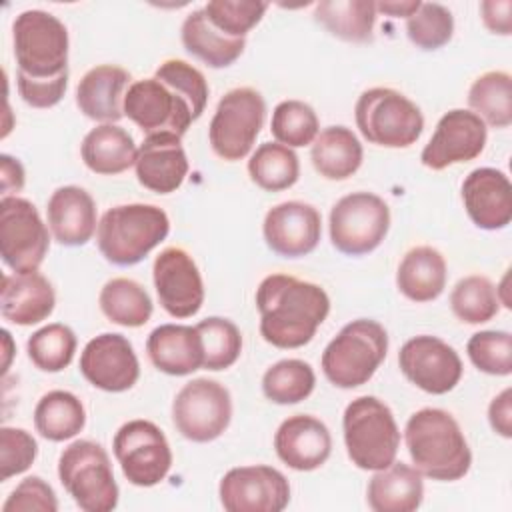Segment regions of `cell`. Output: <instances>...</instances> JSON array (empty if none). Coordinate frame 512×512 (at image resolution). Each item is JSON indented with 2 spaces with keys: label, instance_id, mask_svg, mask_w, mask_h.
Returning a JSON list of instances; mask_svg holds the SVG:
<instances>
[{
  "label": "cell",
  "instance_id": "cell-1",
  "mask_svg": "<svg viewBox=\"0 0 512 512\" xmlns=\"http://www.w3.org/2000/svg\"><path fill=\"white\" fill-rule=\"evenodd\" d=\"M262 338L282 350L308 344L330 312L326 290L288 274H270L256 288Z\"/></svg>",
  "mask_w": 512,
  "mask_h": 512
},
{
  "label": "cell",
  "instance_id": "cell-2",
  "mask_svg": "<svg viewBox=\"0 0 512 512\" xmlns=\"http://www.w3.org/2000/svg\"><path fill=\"white\" fill-rule=\"evenodd\" d=\"M404 442L414 468L432 480H460L472 466V452L460 424L442 408L414 412L406 422Z\"/></svg>",
  "mask_w": 512,
  "mask_h": 512
},
{
  "label": "cell",
  "instance_id": "cell-3",
  "mask_svg": "<svg viewBox=\"0 0 512 512\" xmlns=\"http://www.w3.org/2000/svg\"><path fill=\"white\" fill-rule=\"evenodd\" d=\"M170 232L168 214L154 204H120L106 210L96 228L100 254L116 266L142 262Z\"/></svg>",
  "mask_w": 512,
  "mask_h": 512
},
{
  "label": "cell",
  "instance_id": "cell-4",
  "mask_svg": "<svg viewBox=\"0 0 512 512\" xmlns=\"http://www.w3.org/2000/svg\"><path fill=\"white\" fill-rule=\"evenodd\" d=\"M388 352L386 328L370 318L348 322L324 348L322 372L336 388H358L366 384Z\"/></svg>",
  "mask_w": 512,
  "mask_h": 512
},
{
  "label": "cell",
  "instance_id": "cell-5",
  "mask_svg": "<svg viewBox=\"0 0 512 512\" xmlns=\"http://www.w3.org/2000/svg\"><path fill=\"white\" fill-rule=\"evenodd\" d=\"M348 458L360 470H382L396 460L400 430L392 410L376 396L354 398L342 416Z\"/></svg>",
  "mask_w": 512,
  "mask_h": 512
},
{
  "label": "cell",
  "instance_id": "cell-6",
  "mask_svg": "<svg viewBox=\"0 0 512 512\" xmlns=\"http://www.w3.org/2000/svg\"><path fill=\"white\" fill-rule=\"evenodd\" d=\"M18 76L50 80L68 72V30L44 10H24L12 22Z\"/></svg>",
  "mask_w": 512,
  "mask_h": 512
},
{
  "label": "cell",
  "instance_id": "cell-7",
  "mask_svg": "<svg viewBox=\"0 0 512 512\" xmlns=\"http://www.w3.org/2000/svg\"><path fill=\"white\" fill-rule=\"evenodd\" d=\"M58 478L84 512H110L118 506L120 490L112 464L98 442L76 440L68 444L58 458Z\"/></svg>",
  "mask_w": 512,
  "mask_h": 512
},
{
  "label": "cell",
  "instance_id": "cell-8",
  "mask_svg": "<svg viewBox=\"0 0 512 512\" xmlns=\"http://www.w3.org/2000/svg\"><path fill=\"white\" fill-rule=\"evenodd\" d=\"M354 118L360 134L370 144L384 148H408L424 130L420 108L402 92L384 86L360 94Z\"/></svg>",
  "mask_w": 512,
  "mask_h": 512
},
{
  "label": "cell",
  "instance_id": "cell-9",
  "mask_svg": "<svg viewBox=\"0 0 512 512\" xmlns=\"http://www.w3.org/2000/svg\"><path fill=\"white\" fill-rule=\"evenodd\" d=\"M266 116V102L254 88L242 86L226 92L208 126V140L214 154L236 162L250 154Z\"/></svg>",
  "mask_w": 512,
  "mask_h": 512
},
{
  "label": "cell",
  "instance_id": "cell-10",
  "mask_svg": "<svg viewBox=\"0 0 512 512\" xmlns=\"http://www.w3.org/2000/svg\"><path fill=\"white\" fill-rule=\"evenodd\" d=\"M388 228L390 208L372 192L346 194L330 210V240L336 250L348 256L376 250Z\"/></svg>",
  "mask_w": 512,
  "mask_h": 512
},
{
  "label": "cell",
  "instance_id": "cell-11",
  "mask_svg": "<svg viewBox=\"0 0 512 512\" xmlns=\"http://www.w3.org/2000/svg\"><path fill=\"white\" fill-rule=\"evenodd\" d=\"M232 420L230 392L216 380L194 378L186 382L172 402V422L190 442H212L224 434Z\"/></svg>",
  "mask_w": 512,
  "mask_h": 512
},
{
  "label": "cell",
  "instance_id": "cell-12",
  "mask_svg": "<svg viewBox=\"0 0 512 512\" xmlns=\"http://www.w3.org/2000/svg\"><path fill=\"white\" fill-rule=\"evenodd\" d=\"M50 248V234L36 206L20 196L0 200V254L12 272H38Z\"/></svg>",
  "mask_w": 512,
  "mask_h": 512
},
{
  "label": "cell",
  "instance_id": "cell-13",
  "mask_svg": "<svg viewBox=\"0 0 512 512\" xmlns=\"http://www.w3.org/2000/svg\"><path fill=\"white\" fill-rule=\"evenodd\" d=\"M114 456L126 480L140 488L160 484L172 466V450L164 432L150 420H130L112 440Z\"/></svg>",
  "mask_w": 512,
  "mask_h": 512
},
{
  "label": "cell",
  "instance_id": "cell-14",
  "mask_svg": "<svg viewBox=\"0 0 512 512\" xmlns=\"http://www.w3.org/2000/svg\"><path fill=\"white\" fill-rule=\"evenodd\" d=\"M124 116H128L142 132H170L184 136L196 120L188 100L168 84L154 78L136 80L124 94Z\"/></svg>",
  "mask_w": 512,
  "mask_h": 512
},
{
  "label": "cell",
  "instance_id": "cell-15",
  "mask_svg": "<svg viewBox=\"0 0 512 512\" xmlns=\"http://www.w3.org/2000/svg\"><path fill=\"white\" fill-rule=\"evenodd\" d=\"M218 496L228 512H280L290 502V484L272 466H238L222 476Z\"/></svg>",
  "mask_w": 512,
  "mask_h": 512
},
{
  "label": "cell",
  "instance_id": "cell-16",
  "mask_svg": "<svg viewBox=\"0 0 512 512\" xmlns=\"http://www.w3.org/2000/svg\"><path fill=\"white\" fill-rule=\"evenodd\" d=\"M398 366L414 386L436 396L454 390L462 378L458 352L430 334L406 340L398 352Z\"/></svg>",
  "mask_w": 512,
  "mask_h": 512
},
{
  "label": "cell",
  "instance_id": "cell-17",
  "mask_svg": "<svg viewBox=\"0 0 512 512\" xmlns=\"http://www.w3.org/2000/svg\"><path fill=\"white\" fill-rule=\"evenodd\" d=\"M488 128L472 110H448L424 146L420 160L430 170H444L452 164L470 162L482 154Z\"/></svg>",
  "mask_w": 512,
  "mask_h": 512
},
{
  "label": "cell",
  "instance_id": "cell-18",
  "mask_svg": "<svg viewBox=\"0 0 512 512\" xmlns=\"http://www.w3.org/2000/svg\"><path fill=\"white\" fill-rule=\"evenodd\" d=\"M162 308L174 318H190L204 304V282L194 258L178 246L164 248L152 266Z\"/></svg>",
  "mask_w": 512,
  "mask_h": 512
},
{
  "label": "cell",
  "instance_id": "cell-19",
  "mask_svg": "<svg viewBox=\"0 0 512 512\" xmlns=\"http://www.w3.org/2000/svg\"><path fill=\"white\" fill-rule=\"evenodd\" d=\"M80 372L94 388L124 392L138 382L140 362L126 336L104 332L84 346Z\"/></svg>",
  "mask_w": 512,
  "mask_h": 512
},
{
  "label": "cell",
  "instance_id": "cell-20",
  "mask_svg": "<svg viewBox=\"0 0 512 512\" xmlns=\"http://www.w3.org/2000/svg\"><path fill=\"white\" fill-rule=\"evenodd\" d=\"M266 246L284 258H300L310 254L322 234L320 212L306 202L288 200L272 206L262 224Z\"/></svg>",
  "mask_w": 512,
  "mask_h": 512
},
{
  "label": "cell",
  "instance_id": "cell-21",
  "mask_svg": "<svg viewBox=\"0 0 512 512\" xmlns=\"http://www.w3.org/2000/svg\"><path fill=\"white\" fill-rule=\"evenodd\" d=\"M462 202L482 230H502L512 220V184L502 170L476 168L462 182Z\"/></svg>",
  "mask_w": 512,
  "mask_h": 512
},
{
  "label": "cell",
  "instance_id": "cell-22",
  "mask_svg": "<svg viewBox=\"0 0 512 512\" xmlns=\"http://www.w3.org/2000/svg\"><path fill=\"white\" fill-rule=\"evenodd\" d=\"M274 450L288 468L310 472L330 458L332 436L322 420L310 414H294L278 426Z\"/></svg>",
  "mask_w": 512,
  "mask_h": 512
},
{
  "label": "cell",
  "instance_id": "cell-23",
  "mask_svg": "<svg viewBox=\"0 0 512 512\" xmlns=\"http://www.w3.org/2000/svg\"><path fill=\"white\" fill-rule=\"evenodd\" d=\"M138 182L156 194H170L178 190L188 174V158L180 136L170 132L148 134L136 156Z\"/></svg>",
  "mask_w": 512,
  "mask_h": 512
},
{
  "label": "cell",
  "instance_id": "cell-24",
  "mask_svg": "<svg viewBox=\"0 0 512 512\" xmlns=\"http://www.w3.org/2000/svg\"><path fill=\"white\" fill-rule=\"evenodd\" d=\"M56 304V294L40 272H14L2 276L0 312L16 326H32L46 320Z\"/></svg>",
  "mask_w": 512,
  "mask_h": 512
},
{
  "label": "cell",
  "instance_id": "cell-25",
  "mask_svg": "<svg viewBox=\"0 0 512 512\" xmlns=\"http://www.w3.org/2000/svg\"><path fill=\"white\" fill-rule=\"evenodd\" d=\"M130 86V74L114 64L90 68L76 86V106L96 122L114 124L124 116V90Z\"/></svg>",
  "mask_w": 512,
  "mask_h": 512
},
{
  "label": "cell",
  "instance_id": "cell-26",
  "mask_svg": "<svg viewBox=\"0 0 512 512\" xmlns=\"http://www.w3.org/2000/svg\"><path fill=\"white\" fill-rule=\"evenodd\" d=\"M48 228L62 246H84L96 232L94 198L80 186H60L52 192L48 206Z\"/></svg>",
  "mask_w": 512,
  "mask_h": 512
},
{
  "label": "cell",
  "instance_id": "cell-27",
  "mask_svg": "<svg viewBox=\"0 0 512 512\" xmlns=\"http://www.w3.org/2000/svg\"><path fill=\"white\" fill-rule=\"evenodd\" d=\"M150 362L164 374L186 376L202 368L204 348L196 326L160 324L146 340Z\"/></svg>",
  "mask_w": 512,
  "mask_h": 512
},
{
  "label": "cell",
  "instance_id": "cell-28",
  "mask_svg": "<svg viewBox=\"0 0 512 512\" xmlns=\"http://www.w3.org/2000/svg\"><path fill=\"white\" fill-rule=\"evenodd\" d=\"M422 498V474L414 466L396 460L376 470L366 488V500L374 512H414Z\"/></svg>",
  "mask_w": 512,
  "mask_h": 512
},
{
  "label": "cell",
  "instance_id": "cell-29",
  "mask_svg": "<svg viewBox=\"0 0 512 512\" xmlns=\"http://www.w3.org/2000/svg\"><path fill=\"white\" fill-rule=\"evenodd\" d=\"M446 278V260L432 246L408 250L396 270V286L412 302L436 300L446 288Z\"/></svg>",
  "mask_w": 512,
  "mask_h": 512
},
{
  "label": "cell",
  "instance_id": "cell-30",
  "mask_svg": "<svg viewBox=\"0 0 512 512\" xmlns=\"http://www.w3.org/2000/svg\"><path fill=\"white\" fill-rule=\"evenodd\" d=\"M80 154L88 170L102 176H114L136 164L138 148L134 138L122 126L100 124L84 136Z\"/></svg>",
  "mask_w": 512,
  "mask_h": 512
},
{
  "label": "cell",
  "instance_id": "cell-31",
  "mask_svg": "<svg viewBox=\"0 0 512 512\" xmlns=\"http://www.w3.org/2000/svg\"><path fill=\"white\" fill-rule=\"evenodd\" d=\"M182 44L188 54L196 56L210 68H226L240 58L246 38H232L222 34L208 20L204 8L192 10L182 22Z\"/></svg>",
  "mask_w": 512,
  "mask_h": 512
},
{
  "label": "cell",
  "instance_id": "cell-32",
  "mask_svg": "<svg viewBox=\"0 0 512 512\" xmlns=\"http://www.w3.org/2000/svg\"><path fill=\"white\" fill-rule=\"evenodd\" d=\"M364 150L356 134L346 126H328L312 142L310 160L326 180H346L362 164Z\"/></svg>",
  "mask_w": 512,
  "mask_h": 512
},
{
  "label": "cell",
  "instance_id": "cell-33",
  "mask_svg": "<svg viewBox=\"0 0 512 512\" xmlns=\"http://www.w3.org/2000/svg\"><path fill=\"white\" fill-rule=\"evenodd\" d=\"M86 410L80 398L68 390L46 392L34 408L36 432L50 442H64L82 432Z\"/></svg>",
  "mask_w": 512,
  "mask_h": 512
},
{
  "label": "cell",
  "instance_id": "cell-34",
  "mask_svg": "<svg viewBox=\"0 0 512 512\" xmlns=\"http://www.w3.org/2000/svg\"><path fill=\"white\" fill-rule=\"evenodd\" d=\"M314 18L332 36L346 42H368L376 22V4L370 0H322Z\"/></svg>",
  "mask_w": 512,
  "mask_h": 512
},
{
  "label": "cell",
  "instance_id": "cell-35",
  "mask_svg": "<svg viewBox=\"0 0 512 512\" xmlns=\"http://www.w3.org/2000/svg\"><path fill=\"white\" fill-rule=\"evenodd\" d=\"M98 304L102 314L120 326L126 328H140L152 316V298L132 278H112L108 280L98 296Z\"/></svg>",
  "mask_w": 512,
  "mask_h": 512
},
{
  "label": "cell",
  "instance_id": "cell-36",
  "mask_svg": "<svg viewBox=\"0 0 512 512\" xmlns=\"http://www.w3.org/2000/svg\"><path fill=\"white\" fill-rule=\"evenodd\" d=\"M472 112L492 128H508L512 124V76L492 70L478 76L468 90Z\"/></svg>",
  "mask_w": 512,
  "mask_h": 512
},
{
  "label": "cell",
  "instance_id": "cell-37",
  "mask_svg": "<svg viewBox=\"0 0 512 512\" xmlns=\"http://www.w3.org/2000/svg\"><path fill=\"white\" fill-rule=\"evenodd\" d=\"M250 180L268 192H280L298 182L300 162L292 148L280 142L260 144L248 160Z\"/></svg>",
  "mask_w": 512,
  "mask_h": 512
},
{
  "label": "cell",
  "instance_id": "cell-38",
  "mask_svg": "<svg viewBox=\"0 0 512 512\" xmlns=\"http://www.w3.org/2000/svg\"><path fill=\"white\" fill-rule=\"evenodd\" d=\"M314 386L312 366L298 358L280 360L262 376V392L274 404H298L312 394Z\"/></svg>",
  "mask_w": 512,
  "mask_h": 512
},
{
  "label": "cell",
  "instance_id": "cell-39",
  "mask_svg": "<svg viewBox=\"0 0 512 512\" xmlns=\"http://www.w3.org/2000/svg\"><path fill=\"white\" fill-rule=\"evenodd\" d=\"M450 308L454 316L466 324H484L500 310L496 286L486 276H466L452 288Z\"/></svg>",
  "mask_w": 512,
  "mask_h": 512
},
{
  "label": "cell",
  "instance_id": "cell-40",
  "mask_svg": "<svg viewBox=\"0 0 512 512\" xmlns=\"http://www.w3.org/2000/svg\"><path fill=\"white\" fill-rule=\"evenodd\" d=\"M28 358L42 372L64 370L76 352V334L70 326L54 322L36 330L26 342Z\"/></svg>",
  "mask_w": 512,
  "mask_h": 512
},
{
  "label": "cell",
  "instance_id": "cell-41",
  "mask_svg": "<svg viewBox=\"0 0 512 512\" xmlns=\"http://www.w3.org/2000/svg\"><path fill=\"white\" fill-rule=\"evenodd\" d=\"M196 330L202 338L204 364L206 370H226L230 368L242 352V334L238 326L220 316L204 318L196 324Z\"/></svg>",
  "mask_w": 512,
  "mask_h": 512
},
{
  "label": "cell",
  "instance_id": "cell-42",
  "mask_svg": "<svg viewBox=\"0 0 512 512\" xmlns=\"http://www.w3.org/2000/svg\"><path fill=\"white\" fill-rule=\"evenodd\" d=\"M318 128L320 122L314 108L302 100H284L272 112L270 132L276 142L288 148L312 144L318 136Z\"/></svg>",
  "mask_w": 512,
  "mask_h": 512
},
{
  "label": "cell",
  "instance_id": "cell-43",
  "mask_svg": "<svg viewBox=\"0 0 512 512\" xmlns=\"http://www.w3.org/2000/svg\"><path fill=\"white\" fill-rule=\"evenodd\" d=\"M406 34L414 46L438 50L448 44L454 34V16L438 2H422L420 8L406 18Z\"/></svg>",
  "mask_w": 512,
  "mask_h": 512
},
{
  "label": "cell",
  "instance_id": "cell-44",
  "mask_svg": "<svg viewBox=\"0 0 512 512\" xmlns=\"http://www.w3.org/2000/svg\"><path fill=\"white\" fill-rule=\"evenodd\" d=\"M470 362L486 374L508 376L512 372V334L506 330H482L466 344Z\"/></svg>",
  "mask_w": 512,
  "mask_h": 512
},
{
  "label": "cell",
  "instance_id": "cell-45",
  "mask_svg": "<svg viewBox=\"0 0 512 512\" xmlns=\"http://www.w3.org/2000/svg\"><path fill=\"white\" fill-rule=\"evenodd\" d=\"M268 4L258 0H210L204 12L212 26L232 38H244L264 16Z\"/></svg>",
  "mask_w": 512,
  "mask_h": 512
},
{
  "label": "cell",
  "instance_id": "cell-46",
  "mask_svg": "<svg viewBox=\"0 0 512 512\" xmlns=\"http://www.w3.org/2000/svg\"><path fill=\"white\" fill-rule=\"evenodd\" d=\"M154 76L160 82L174 88L178 94H182L188 100L196 120L202 116V112L206 108V102H208L210 88H208V82H206L204 74L198 68L188 64L186 60L170 58V60H164L156 68Z\"/></svg>",
  "mask_w": 512,
  "mask_h": 512
},
{
  "label": "cell",
  "instance_id": "cell-47",
  "mask_svg": "<svg viewBox=\"0 0 512 512\" xmlns=\"http://www.w3.org/2000/svg\"><path fill=\"white\" fill-rule=\"evenodd\" d=\"M38 456V444L24 428L2 426L0 430V480L6 482L26 472Z\"/></svg>",
  "mask_w": 512,
  "mask_h": 512
},
{
  "label": "cell",
  "instance_id": "cell-48",
  "mask_svg": "<svg viewBox=\"0 0 512 512\" xmlns=\"http://www.w3.org/2000/svg\"><path fill=\"white\" fill-rule=\"evenodd\" d=\"M58 498L40 476H26L2 504V512H56Z\"/></svg>",
  "mask_w": 512,
  "mask_h": 512
},
{
  "label": "cell",
  "instance_id": "cell-49",
  "mask_svg": "<svg viewBox=\"0 0 512 512\" xmlns=\"http://www.w3.org/2000/svg\"><path fill=\"white\" fill-rule=\"evenodd\" d=\"M16 86H18V94L28 106L52 108L62 100L68 88V72L50 80H32L16 74Z\"/></svg>",
  "mask_w": 512,
  "mask_h": 512
},
{
  "label": "cell",
  "instance_id": "cell-50",
  "mask_svg": "<svg viewBox=\"0 0 512 512\" xmlns=\"http://www.w3.org/2000/svg\"><path fill=\"white\" fill-rule=\"evenodd\" d=\"M484 26L502 36L512 34V2L510 0H484L480 4Z\"/></svg>",
  "mask_w": 512,
  "mask_h": 512
},
{
  "label": "cell",
  "instance_id": "cell-51",
  "mask_svg": "<svg viewBox=\"0 0 512 512\" xmlns=\"http://www.w3.org/2000/svg\"><path fill=\"white\" fill-rule=\"evenodd\" d=\"M488 422L502 438H512V390L504 388L488 406Z\"/></svg>",
  "mask_w": 512,
  "mask_h": 512
},
{
  "label": "cell",
  "instance_id": "cell-52",
  "mask_svg": "<svg viewBox=\"0 0 512 512\" xmlns=\"http://www.w3.org/2000/svg\"><path fill=\"white\" fill-rule=\"evenodd\" d=\"M0 180H2V192L4 196H14V192L18 194L24 188V168L20 164L18 158H12L10 154H2L0 156Z\"/></svg>",
  "mask_w": 512,
  "mask_h": 512
},
{
  "label": "cell",
  "instance_id": "cell-53",
  "mask_svg": "<svg viewBox=\"0 0 512 512\" xmlns=\"http://www.w3.org/2000/svg\"><path fill=\"white\" fill-rule=\"evenodd\" d=\"M420 0H406V2H376V10L384 12L388 16L394 18H410L418 8H420Z\"/></svg>",
  "mask_w": 512,
  "mask_h": 512
},
{
  "label": "cell",
  "instance_id": "cell-54",
  "mask_svg": "<svg viewBox=\"0 0 512 512\" xmlns=\"http://www.w3.org/2000/svg\"><path fill=\"white\" fill-rule=\"evenodd\" d=\"M508 278H510V274L506 272L504 274V278H502V282H500V286L496 288V296H498V302L500 304H504L506 308H512V304H510V298H508Z\"/></svg>",
  "mask_w": 512,
  "mask_h": 512
},
{
  "label": "cell",
  "instance_id": "cell-55",
  "mask_svg": "<svg viewBox=\"0 0 512 512\" xmlns=\"http://www.w3.org/2000/svg\"><path fill=\"white\" fill-rule=\"evenodd\" d=\"M2 336H4V346H6V360H4V370H6L8 364H10V354H12L10 348H8V346H10V332H8V330H2Z\"/></svg>",
  "mask_w": 512,
  "mask_h": 512
}]
</instances>
